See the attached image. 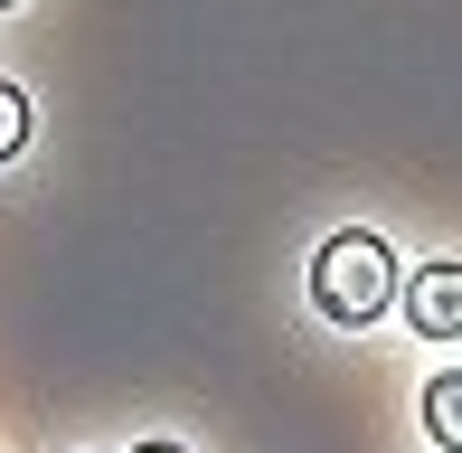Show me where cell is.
<instances>
[{
    "mask_svg": "<svg viewBox=\"0 0 462 453\" xmlns=\"http://www.w3.org/2000/svg\"><path fill=\"white\" fill-rule=\"evenodd\" d=\"M19 152H29V95L0 86V161H19Z\"/></svg>",
    "mask_w": 462,
    "mask_h": 453,
    "instance_id": "cell-4",
    "label": "cell"
},
{
    "mask_svg": "<svg viewBox=\"0 0 462 453\" xmlns=\"http://www.w3.org/2000/svg\"><path fill=\"white\" fill-rule=\"evenodd\" d=\"M133 453H189V444H161V435H152V444H133Z\"/></svg>",
    "mask_w": 462,
    "mask_h": 453,
    "instance_id": "cell-5",
    "label": "cell"
},
{
    "mask_svg": "<svg viewBox=\"0 0 462 453\" xmlns=\"http://www.w3.org/2000/svg\"><path fill=\"white\" fill-rule=\"evenodd\" d=\"M406 321L425 340H453L462 331V264H425V274L406 283Z\"/></svg>",
    "mask_w": 462,
    "mask_h": 453,
    "instance_id": "cell-2",
    "label": "cell"
},
{
    "mask_svg": "<svg viewBox=\"0 0 462 453\" xmlns=\"http://www.w3.org/2000/svg\"><path fill=\"white\" fill-rule=\"evenodd\" d=\"M311 302H321L340 331H368V321L396 302V255H387V236H368V226L321 236V255H311Z\"/></svg>",
    "mask_w": 462,
    "mask_h": 453,
    "instance_id": "cell-1",
    "label": "cell"
},
{
    "mask_svg": "<svg viewBox=\"0 0 462 453\" xmlns=\"http://www.w3.org/2000/svg\"><path fill=\"white\" fill-rule=\"evenodd\" d=\"M0 10H19V0H0Z\"/></svg>",
    "mask_w": 462,
    "mask_h": 453,
    "instance_id": "cell-6",
    "label": "cell"
},
{
    "mask_svg": "<svg viewBox=\"0 0 462 453\" xmlns=\"http://www.w3.org/2000/svg\"><path fill=\"white\" fill-rule=\"evenodd\" d=\"M425 435L462 453V378H425Z\"/></svg>",
    "mask_w": 462,
    "mask_h": 453,
    "instance_id": "cell-3",
    "label": "cell"
}]
</instances>
